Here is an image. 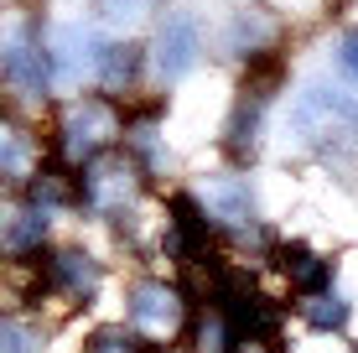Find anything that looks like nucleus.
I'll list each match as a JSON object with an SVG mask.
<instances>
[{"instance_id":"1","label":"nucleus","mask_w":358,"mask_h":353,"mask_svg":"<svg viewBox=\"0 0 358 353\" xmlns=\"http://www.w3.org/2000/svg\"><path fill=\"white\" fill-rule=\"evenodd\" d=\"M125 120L130 115L115 104V94H78V99H68L52 120L57 161L73 166V172L94 166L99 156L115 151V141H125Z\"/></svg>"},{"instance_id":"2","label":"nucleus","mask_w":358,"mask_h":353,"mask_svg":"<svg viewBox=\"0 0 358 353\" xmlns=\"http://www.w3.org/2000/svg\"><path fill=\"white\" fill-rule=\"evenodd\" d=\"M286 125H291V141L301 151L338 156L348 145H358V99L343 89H327V83H312V89L296 94Z\"/></svg>"},{"instance_id":"3","label":"nucleus","mask_w":358,"mask_h":353,"mask_svg":"<svg viewBox=\"0 0 358 353\" xmlns=\"http://www.w3.org/2000/svg\"><path fill=\"white\" fill-rule=\"evenodd\" d=\"M6 83L16 99H52V89L63 83L57 42L36 16H21L6 27Z\"/></svg>"},{"instance_id":"4","label":"nucleus","mask_w":358,"mask_h":353,"mask_svg":"<svg viewBox=\"0 0 358 353\" xmlns=\"http://www.w3.org/2000/svg\"><path fill=\"white\" fill-rule=\"evenodd\" d=\"M275 89H280V57H260V63H250V78H244L239 104H234L229 130H224V145H229L234 161H255V156H260L265 115H270Z\"/></svg>"},{"instance_id":"5","label":"nucleus","mask_w":358,"mask_h":353,"mask_svg":"<svg viewBox=\"0 0 358 353\" xmlns=\"http://www.w3.org/2000/svg\"><path fill=\"white\" fill-rule=\"evenodd\" d=\"M141 187H145V166L135 156H99L94 166L78 172V203L89 208L94 218H125L135 203H141Z\"/></svg>"},{"instance_id":"6","label":"nucleus","mask_w":358,"mask_h":353,"mask_svg":"<svg viewBox=\"0 0 358 353\" xmlns=\"http://www.w3.org/2000/svg\"><path fill=\"white\" fill-rule=\"evenodd\" d=\"M197 63H203V21H197V10H187V6L162 10L156 36H151V68H156V78L177 83V78H187Z\"/></svg>"},{"instance_id":"7","label":"nucleus","mask_w":358,"mask_h":353,"mask_svg":"<svg viewBox=\"0 0 358 353\" xmlns=\"http://www.w3.org/2000/svg\"><path fill=\"white\" fill-rule=\"evenodd\" d=\"M130 322H135V333H145V338H177L182 327H187V301L166 281H141L130 291Z\"/></svg>"},{"instance_id":"8","label":"nucleus","mask_w":358,"mask_h":353,"mask_svg":"<svg viewBox=\"0 0 358 353\" xmlns=\"http://www.w3.org/2000/svg\"><path fill=\"white\" fill-rule=\"evenodd\" d=\"M213 307L229 317L234 338H244V333H275V327H280V312L270 307V296H260L244 275H218Z\"/></svg>"},{"instance_id":"9","label":"nucleus","mask_w":358,"mask_h":353,"mask_svg":"<svg viewBox=\"0 0 358 353\" xmlns=\"http://www.w3.org/2000/svg\"><path fill=\"white\" fill-rule=\"evenodd\" d=\"M99 260L89 250H52L42 254V286L52 291V296L73 301V307H89V301L99 296Z\"/></svg>"},{"instance_id":"10","label":"nucleus","mask_w":358,"mask_h":353,"mask_svg":"<svg viewBox=\"0 0 358 353\" xmlns=\"http://www.w3.org/2000/svg\"><path fill=\"white\" fill-rule=\"evenodd\" d=\"M280 42V21L270 6H239L224 27V52L239 57V63H260V57H275Z\"/></svg>"},{"instance_id":"11","label":"nucleus","mask_w":358,"mask_h":353,"mask_svg":"<svg viewBox=\"0 0 358 353\" xmlns=\"http://www.w3.org/2000/svg\"><path fill=\"white\" fill-rule=\"evenodd\" d=\"M208 239H213V213L203 208V198H171L166 218V254L182 265L208 260Z\"/></svg>"},{"instance_id":"12","label":"nucleus","mask_w":358,"mask_h":353,"mask_svg":"<svg viewBox=\"0 0 358 353\" xmlns=\"http://www.w3.org/2000/svg\"><path fill=\"white\" fill-rule=\"evenodd\" d=\"M145 47H135V42H99V57H94V78H99V89L104 94H135L141 89V78H145Z\"/></svg>"},{"instance_id":"13","label":"nucleus","mask_w":358,"mask_h":353,"mask_svg":"<svg viewBox=\"0 0 358 353\" xmlns=\"http://www.w3.org/2000/svg\"><path fill=\"white\" fill-rule=\"evenodd\" d=\"M203 208L213 213V224H224V229H255V192H250V182L234 177V172L208 177Z\"/></svg>"},{"instance_id":"14","label":"nucleus","mask_w":358,"mask_h":353,"mask_svg":"<svg viewBox=\"0 0 358 353\" xmlns=\"http://www.w3.org/2000/svg\"><path fill=\"white\" fill-rule=\"evenodd\" d=\"M275 265H280V275H286L301 296L327 291V281H332V260H322L312 245H280L275 250Z\"/></svg>"},{"instance_id":"15","label":"nucleus","mask_w":358,"mask_h":353,"mask_svg":"<svg viewBox=\"0 0 358 353\" xmlns=\"http://www.w3.org/2000/svg\"><path fill=\"white\" fill-rule=\"evenodd\" d=\"M47 229H52V213L21 198L16 208H10V218H6V250L10 254H36L42 239H47Z\"/></svg>"},{"instance_id":"16","label":"nucleus","mask_w":358,"mask_h":353,"mask_svg":"<svg viewBox=\"0 0 358 353\" xmlns=\"http://www.w3.org/2000/svg\"><path fill=\"white\" fill-rule=\"evenodd\" d=\"M42 151V145H36L27 130L16 125V120H10L6 125V136H0V172H6V182H16V187H27V182L42 172V166H31V156ZM36 161H42V156H36Z\"/></svg>"},{"instance_id":"17","label":"nucleus","mask_w":358,"mask_h":353,"mask_svg":"<svg viewBox=\"0 0 358 353\" xmlns=\"http://www.w3.org/2000/svg\"><path fill=\"white\" fill-rule=\"evenodd\" d=\"M301 322L317 327V333H343L348 327V301L338 296V291H312V296H301Z\"/></svg>"},{"instance_id":"18","label":"nucleus","mask_w":358,"mask_h":353,"mask_svg":"<svg viewBox=\"0 0 358 353\" xmlns=\"http://www.w3.org/2000/svg\"><path fill=\"white\" fill-rule=\"evenodd\" d=\"M0 353H47V333L36 322H27L21 312H10L0 322Z\"/></svg>"},{"instance_id":"19","label":"nucleus","mask_w":358,"mask_h":353,"mask_svg":"<svg viewBox=\"0 0 358 353\" xmlns=\"http://www.w3.org/2000/svg\"><path fill=\"white\" fill-rule=\"evenodd\" d=\"M83 353H151V348H145L135 333H125V327H104V333L89 338V348H83Z\"/></svg>"},{"instance_id":"20","label":"nucleus","mask_w":358,"mask_h":353,"mask_svg":"<svg viewBox=\"0 0 358 353\" xmlns=\"http://www.w3.org/2000/svg\"><path fill=\"white\" fill-rule=\"evenodd\" d=\"M338 73L348 83H358V27L343 31V42H338Z\"/></svg>"},{"instance_id":"21","label":"nucleus","mask_w":358,"mask_h":353,"mask_svg":"<svg viewBox=\"0 0 358 353\" xmlns=\"http://www.w3.org/2000/svg\"><path fill=\"white\" fill-rule=\"evenodd\" d=\"M229 353H280V343H275V333H244V338H234Z\"/></svg>"},{"instance_id":"22","label":"nucleus","mask_w":358,"mask_h":353,"mask_svg":"<svg viewBox=\"0 0 358 353\" xmlns=\"http://www.w3.org/2000/svg\"><path fill=\"white\" fill-rule=\"evenodd\" d=\"M145 6H156V0H99V16H135Z\"/></svg>"}]
</instances>
